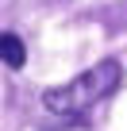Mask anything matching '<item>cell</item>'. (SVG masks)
Here are the masks:
<instances>
[{
    "mask_svg": "<svg viewBox=\"0 0 127 131\" xmlns=\"http://www.w3.org/2000/svg\"><path fill=\"white\" fill-rule=\"evenodd\" d=\"M119 81H123L119 62H116V58H104V62L89 66L85 73H77L73 81L46 89V93H42V104H46V112H54V116H81V112H89L93 104H100L104 96H112V93L119 89Z\"/></svg>",
    "mask_w": 127,
    "mask_h": 131,
    "instance_id": "6da1fadb",
    "label": "cell"
},
{
    "mask_svg": "<svg viewBox=\"0 0 127 131\" xmlns=\"http://www.w3.org/2000/svg\"><path fill=\"white\" fill-rule=\"evenodd\" d=\"M0 62H4L8 70H23L27 50H23V39H19V35H12V31H0Z\"/></svg>",
    "mask_w": 127,
    "mask_h": 131,
    "instance_id": "7a4b0ae2",
    "label": "cell"
}]
</instances>
